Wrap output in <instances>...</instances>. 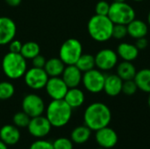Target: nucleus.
I'll return each mask as SVG.
<instances>
[{"mask_svg": "<svg viewBox=\"0 0 150 149\" xmlns=\"http://www.w3.org/2000/svg\"><path fill=\"white\" fill-rule=\"evenodd\" d=\"M148 105L150 108V93H149V97H148Z\"/></svg>", "mask_w": 150, "mask_h": 149, "instance_id": "obj_40", "label": "nucleus"}, {"mask_svg": "<svg viewBox=\"0 0 150 149\" xmlns=\"http://www.w3.org/2000/svg\"><path fill=\"white\" fill-rule=\"evenodd\" d=\"M113 2H126V0H113Z\"/></svg>", "mask_w": 150, "mask_h": 149, "instance_id": "obj_41", "label": "nucleus"}, {"mask_svg": "<svg viewBox=\"0 0 150 149\" xmlns=\"http://www.w3.org/2000/svg\"><path fill=\"white\" fill-rule=\"evenodd\" d=\"M105 80V75L98 68H93L83 73L82 83L85 90L92 94H98L103 91Z\"/></svg>", "mask_w": 150, "mask_h": 149, "instance_id": "obj_7", "label": "nucleus"}, {"mask_svg": "<svg viewBox=\"0 0 150 149\" xmlns=\"http://www.w3.org/2000/svg\"><path fill=\"white\" fill-rule=\"evenodd\" d=\"M21 107L22 111L25 112L30 118L43 115L46 110V105L43 98L35 93L25 95L22 99Z\"/></svg>", "mask_w": 150, "mask_h": 149, "instance_id": "obj_8", "label": "nucleus"}, {"mask_svg": "<svg viewBox=\"0 0 150 149\" xmlns=\"http://www.w3.org/2000/svg\"><path fill=\"white\" fill-rule=\"evenodd\" d=\"M40 47L35 41H27L23 43L20 51L21 55L26 60H32L38 54H40Z\"/></svg>", "mask_w": 150, "mask_h": 149, "instance_id": "obj_25", "label": "nucleus"}, {"mask_svg": "<svg viewBox=\"0 0 150 149\" xmlns=\"http://www.w3.org/2000/svg\"><path fill=\"white\" fill-rule=\"evenodd\" d=\"M17 25L15 22L8 17H0V46L8 45L15 39Z\"/></svg>", "mask_w": 150, "mask_h": 149, "instance_id": "obj_14", "label": "nucleus"}, {"mask_svg": "<svg viewBox=\"0 0 150 149\" xmlns=\"http://www.w3.org/2000/svg\"><path fill=\"white\" fill-rule=\"evenodd\" d=\"M138 90L150 93V68H142L137 71L134 78Z\"/></svg>", "mask_w": 150, "mask_h": 149, "instance_id": "obj_24", "label": "nucleus"}, {"mask_svg": "<svg viewBox=\"0 0 150 149\" xmlns=\"http://www.w3.org/2000/svg\"><path fill=\"white\" fill-rule=\"evenodd\" d=\"M133 1H135V2H142V1H143V0H133Z\"/></svg>", "mask_w": 150, "mask_h": 149, "instance_id": "obj_42", "label": "nucleus"}, {"mask_svg": "<svg viewBox=\"0 0 150 149\" xmlns=\"http://www.w3.org/2000/svg\"><path fill=\"white\" fill-rule=\"evenodd\" d=\"M54 149H74V143L70 138L59 137L53 142Z\"/></svg>", "mask_w": 150, "mask_h": 149, "instance_id": "obj_29", "label": "nucleus"}, {"mask_svg": "<svg viewBox=\"0 0 150 149\" xmlns=\"http://www.w3.org/2000/svg\"><path fill=\"white\" fill-rule=\"evenodd\" d=\"M4 2L9 5V6H11V7H16V6H18L22 0H4Z\"/></svg>", "mask_w": 150, "mask_h": 149, "instance_id": "obj_37", "label": "nucleus"}, {"mask_svg": "<svg viewBox=\"0 0 150 149\" xmlns=\"http://www.w3.org/2000/svg\"><path fill=\"white\" fill-rule=\"evenodd\" d=\"M123 80L117 74L105 76L104 91L109 97H116L122 92Z\"/></svg>", "mask_w": 150, "mask_h": 149, "instance_id": "obj_17", "label": "nucleus"}, {"mask_svg": "<svg viewBox=\"0 0 150 149\" xmlns=\"http://www.w3.org/2000/svg\"><path fill=\"white\" fill-rule=\"evenodd\" d=\"M47 96L52 100H58L63 99L69 87L62 78V76H55V77H49L47 83L44 88Z\"/></svg>", "mask_w": 150, "mask_h": 149, "instance_id": "obj_12", "label": "nucleus"}, {"mask_svg": "<svg viewBox=\"0 0 150 149\" xmlns=\"http://www.w3.org/2000/svg\"><path fill=\"white\" fill-rule=\"evenodd\" d=\"M114 24L108 16L94 15L87 24L88 33L92 40L98 42H105L112 38Z\"/></svg>", "mask_w": 150, "mask_h": 149, "instance_id": "obj_3", "label": "nucleus"}, {"mask_svg": "<svg viewBox=\"0 0 150 149\" xmlns=\"http://www.w3.org/2000/svg\"><path fill=\"white\" fill-rule=\"evenodd\" d=\"M73 109L64 99L51 100L46 106L45 116L54 128H62L69 124L72 118Z\"/></svg>", "mask_w": 150, "mask_h": 149, "instance_id": "obj_2", "label": "nucleus"}, {"mask_svg": "<svg viewBox=\"0 0 150 149\" xmlns=\"http://www.w3.org/2000/svg\"><path fill=\"white\" fill-rule=\"evenodd\" d=\"M107 16L114 25L120 24L127 25L135 18V11L126 2H113L110 5Z\"/></svg>", "mask_w": 150, "mask_h": 149, "instance_id": "obj_5", "label": "nucleus"}, {"mask_svg": "<svg viewBox=\"0 0 150 149\" xmlns=\"http://www.w3.org/2000/svg\"><path fill=\"white\" fill-rule=\"evenodd\" d=\"M0 68H1V63H0Z\"/></svg>", "mask_w": 150, "mask_h": 149, "instance_id": "obj_44", "label": "nucleus"}, {"mask_svg": "<svg viewBox=\"0 0 150 149\" xmlns=\"http://www.w3.org/2000/svg\"><path fill=\"white\" fill-rule=\"evenodd\" d=\"M83 73L95 68V56L90 54H83L75 64Z\"/></svg>", "mask_w": 150, "mask_h": 149, "instance_id": "obj_26", "label": "nucleus"}, {"mask_svg": "<svg viewBox=\"0 0 150 149\" xmlns=\"http://www.w3.org/2000/svg\"><path fill=\"white\" fill-rule=\"evenodd\" d=\"M15 94V87L9 81L0 82V100L5 101L11 98Z\"/></svg>", "mask_w": 150, "mask_h": 149, "instance_id": "obj_27", "label": "nucleus"}, {"mask_svg": "<svg viewBox=\"0 0 150 149\" xmlns=\"http://www.w3.org/2000/svg\"><path fill=\"white\" fill-rule=\"evenodd\" d=\"M65 67L66 65L59 57H53L47 60L46 64L44 66V69L49 77H55L62 76Z\"/></svg>", "mask_w": 150, "mask_h": 149, "instance_id": "obj_21", "label": "nucleus"}, {"mask_svg": "<svg viewBox=\"0 0 150 149\" xmlns=\"http://www.w3.org/2000/svg\"><path fill=\"white\" fill-rule=\"evenodd\" d=\"M63 99L74 110L81 107L83 105L85 101V95L78 87L69 88Z\"/></svg>", "mask_w": 150, "mask_h": 149, "instance_id": "obj_18", "label": "nucleus"}, {"mask_svg": "<svg viewBox=\"0 0 150 149\" xmlns=\"http://www.w3.org/2000/svg\"><path fill=\"white\" fill-rule=\"evenodd\" d=\"M9 52L11 53H19L21 51L22 48V45L23 43H21V41H19L18 40H12L9 44Z\"/></svg>", "mask_w": 150, "mask_h": 149, "instance_id": "obj_35", "label": "nucleus"}, {"mask_svg": "<svg viewBox=\"0 0 150 149\" xmlns=\"http://www.w3.org/2000/svg\"><path fill=\"white\" fill-rule=\"evenodd\" d=\"M26 59L19 53L8 52L1 61V69L4 76L11 80H18L24 76L27 70Z\"/></svg>", "mask_w": 150, "mask_h": 149, "instance_id": "obj_4", "label": "nucleus"}, {"mask_svg": "<svg viewBox=\"0 0 150 149\" xmlns=\"http://www.w3.org/2000/svg\"><path fill=\"white\" fill-rule=\"evenodd\" d=\"M0 149H8V146L0 140Z\"/></svg>", "mask_w": 150, "mask_h": 149, "instance_id": "obj_38", "label": "nucleus"}, {"mask_svg": "<svg viewBox=\"0 0 150 149\" xmlns=\"http://www.w3.org/2000/svg\"><path fill=\"white\" fill-rule=\"evenodd\" d=\"M138 90V87L134 82V80H127L123 82L122 92L127 96H133Z\"/></svg>", "mask_w": 150, "mask_h": 149, "instance_id": "obj_31", "label": "nucleus"}, {"mask_svg": "<svg viewBox=\"0 0 150 149\" xmlns=\"http://www.w3.org/2000/svg\"><path fill=\"white\" fill-rule=\"evenodd\" d=\"M49 76L44 68L32 67L27 68L24 75L25 85L33 90H40L45 88Z\"/></svg>", "mask_w": 150, "mask_h": 149, "instance_id": "obj_9", "label": "nucleus"}, {"mask_svg": "<svg viewBox=\"0 0 150 149\" xmlns=\"http://www.w3.org/2000/svg\"><path fill=\"white\" fill-rule=\"evenodd\" d=\"M147 20H148V25H149V26L150 27V11L149 12V14H148V18H147Z\"/></svg>", "mask_w": 150, "mask_h": 149, "instance_id": "obj_39", "label": "nucleus"}, {"mask_svg": "<svg viewBox=\"0 0 150 149\" xmlns=\"http://www.w3.org/2000/svg\"><path fill=\"white\" fill-rule=\"evenodd\" d=\"M112 120V112L104 103L95 102L89 105L83 112V124L91 131L108 126Z\"/></svg>", "mask_w": 150, "mask_h": 149, "instance_id": "obj_1", "label": "nucleus"}, {"mask_svg": "<svg viewBox=\"0 0 150 149\" xmlns=\"http://www.w3.org/2000/svg\"><path fill=\"white\" fill-rule=\"evenodd\" d=\"M52 126L46 116L40 115L38 117L31 118V120L27 126L28 133L31 136L36 139H44L47 137L52 130Z\"/></svg>", "mask_w": 150, "mask_h": 149, "instance_id": "obj_10", "label": "nucleus"}, {"mask_svg": "<svg viewBox=\"0 0 150 149\" xmlns=\"http://www.w3.org/2000/svg\"><path fill=\"white\" fill-rule=\"evenodd\" d=\"M139 52L140 50L134 44H130L128 42L120 43L116 50L118 56L127 61H133L136 60L139 56Z\"/></svg>", "mask_w": 150, "mask_h": 149, "instance_id": "obj_20", "label": "nucleus"}, {"mask_svg": "<svg viewBox=\"0 0 150 149\" xmlns=\"http://www.w3.org/2000/svg\"><path fill=\"white\" fill-rule=\"evenodd\" d=\"M128 35L137 40L139 38L146 37L149 33V25L142 19L134 18L127 25Z\"/></svg>", "mask_w": 150, "mask_h": 149, "instance_id": "obj_19", "label": "nucleus"}, {"mask_svg": "<svg viewBox=\"0 0 150 149\" xmlns=\"http://www.w3.org/2000/svg\"><path fill=\"white\" fill-rule=\"evenodd\" d=\"M117 75L123 80H133L137 73L136 68L132 63V61H123L117 64Z\"/></svg>", "mask_w": 150, "mask_h": 149, "instance_id": "obj_23", "label": "nucleus"}, {"mask_svg": "<svg viewBox=\"0 0 150 149\" xmlns=\"http://www.w3.org/2000/svg\"><path fill=\"white\" fill-rule=\"evenodd\" d=\"M95 140L100 148L110 149L114 148L117 145L119 137L116 131H114L109 126H105L96 131Z\"/></svg>", "mask_w": 150, "mask_h": 149, "instance_id": "obj_13", "label": "nucleus"}, {"mask_svg": "<svg viewBox=\"0 0 150 149\" xmlns=\"http://www.w3.org/2000/svg\"><path fill=\"white\" fill-rule=\"evenodd\" d=\"M110 4L105 0H100L97 3L95 6V12L97 15L107 16L110 10Z\"/></svg>", "mask_w": 150, "mask_h": 149, "instance_id": "obj_33", "label": "nucleus"}, {"mask_svg": "<svg viewBox=\"0 0 150 149\" xmlns=\"http://www.w3.org/2000/svg\"><path fill=\"white\" fill-rule=\"evenodd\" d=\"M31 118L23 111L16 112L12 117V124L18 128H26Z\"/></svg>", "mask_w": 150, "mask_h": 149, "instance_id": "obj_28", "label": "nucleus"}, {"mask_svg": "<svg viewBox=\"0 0 150 149\" xmlns=\"http://www.w3.org/2000/svg\"><path fill=\"white\" fill-rule=\"evenodd\" d=\"M83 54L82 43L75 38L66 40L61 46L59 50V58L67 65H75Z\"/></svg>", "mask_w": 150, "mask_h": 149, "instance_id": "obj_6", "label": "nucleus"}, {"mask_svg": "<svg viewBox=\"0 0 150 149\" xmlns=\"http://www.w3.org/2000/svg\"><path fill=\"white\" fill-rule=\"evenodd\" d=\"M29 149H54L53 142L45 139H37L29 147Z\"/></svg>", "mask_w": 150, "mask_h": 149, "instance_id": "obj_32", "label": "nucleus"}, {"mask_svg": "<svg viewBox=\"0 0 150 149\" xmlns=\"http://www.w3.org/2000/svg\"><path fill=\"white\" fill-rule=\"evenodd\" d=\"M91 133L92 131L83 124V126H78L72 130L70 133V139L74 144L82 145L90 140Z\"/></svg>", "mask_w": 150, "mask_h": 149, "instance_id": "obj_22", "label": "nucleus"}, {"mask_svg": "<svg viewBox=\"0 0 150 149\" xmlns=\"http://www.w3.org/2000/svg\"><path fill=\"white\" fill-rule=\"evenodd\" d=\"M118 60L119 56L116 51L111 48L101 49L95 55L96 67L101 71H108L115 68L118 64Z\"/></svg>", "mask_w": 150, "mask_h": 149, "instance_id": "obj_11", "label": "nucleus"}, {"mask_svg": "<svg viewBox=\"0 0 150 149\" xmlns=\"http://www.w3.org/2000/svg\"><path fill=\"white\" fill-rule=\"evenodd\" d=\"M61 76L69 88H75L82 83L83 72L76 65H67Z\"/></svg>", "mask_w": 150, "mask_h": 149, "instance_id": "obj_16", "label": "nucleus"}, {"mask_svg": "<svg viewBox=\"0 0 150 149\" xmlns=\"http://www.w3.org/2000/svg\"><path fill=\"white\" fill-rule=\"evenodd\" d=\"M136 47L139 49V50H144L145 48H147L148 45H149V40L146 39V37H143V38H139L136 40L135 41V44Z\"/></svg>", "mask_w": 150, "mask_h": 149, "instance_id": "obj_36", "label": "nucleus"}, {"mask_svg": "<svg viewBox=\"0 0 150 149\" xmlns=\"http://www.w3.org/2000/svg\"><path fill=\"white\" fill-rule=\"evenodd\" d=\"M46 58L41 55L40 54H38L37 56H35L34 58L32 59V64H33V67H35V68H44V66L46 64Z\"/></svg>", "mask_w": 150, "mask_h": 149, "instance_id": "obj_34", "label": "nucleus"}, {"mask_svg": "<svg viewBox=\"0 0 150 149\" xmlns=\"http://www.w3.org/2000/svg\"><path fill=\"white\" fill-rule=\"evenodd\" d=\"M21 139V133L19 128L13 124L4 125L0 128V140L8 147L14 146L19 142Z\"/></svg>", "mask_w": 150, "mask_h": 149, "instance_id": "obj_15", "label": "nucleus"}, {"mask_svg": "<svg viewBox=\"0 0 150 149\" xmlns=\"http://www.w3.org/2000/svg\"><path fill=\"white\" fill-rule=\"evenodd\" d=\"M127 35H128V32H127V27L126 25L116 24L113 25L112 38H114L116 40H122Z\"/></svg>", "mask_w": 150, "mask_h": 149, "instance_id": "obj_30", "label": "nucleus"}, {"mask_svg": "<svg viewBox=\"0 0 150 149\" xmlns=\"http://www.w3.org/2000/svg\"><path fill=\"white\" fill-rule=\"evenodd\" d=\"M98 149H105V148H100V147H99V148Z\"/></svg>", "mask_w": 150, "mask_h": 149, "instance_id": "obj_43", "label": "nucleus"}]
</instances>
